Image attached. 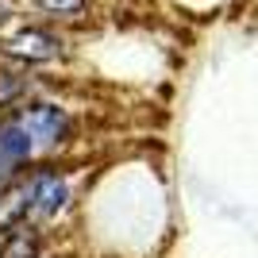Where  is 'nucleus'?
Listing matches in <instances>:
<instances>
[{
	"label": "nucleus",
	"mask_w": 258,
	"mask_h": 258,
	"mask_svg": "<svg viewBox=\"0 0 258 258\" xmlns=\"http://www.w3.org/2000/svg\"><path fill=\"white\" fill-rule=\"evenodd\" d=\"M23 85H27V81H23L20 74H0V104L16 100V97L23 93Z\"/></svg>",
	"instance_id": "nucleus-7"
},
{
	"label": "nucleus",
	"mask_w": 258,
	"mask_h": 258,
	"mask_svg": "<svg viewBox=\"0 0 258 258\" xmlns=\"http://www.w3.org/2000/svg\"><path fill=\"white\" fill-rule=\"evenodd\" d=\"M58 50H62L58 39H50L46 31H20L0 43V54L20 58V62H50V58H58Z\"/></svg>",
	"instance_id": "nucleus-2"
},
{
	"label": "nucleus",
	"mask_w": 258,
	"mask_h": 258,
	"mask_svg": "<svg viewBox=\"0 0 258 258\" xmlns=\"http://www.w3.org/2000/svg\"><path fill=\"white\" fill-rule=\"evenodd\" d=\"M8 16H12V4H8V0H0V23L8 20Z\"/></svg>",
	"instance_id": "nucleus-9"
},
{
	"label": "nucleus",
	"mask_w": 258,
	"mask_h": 258,
	"mask_svg": "<svg viewBox=\"0 0 258 258\" xmlns=\"http://www.w3.org/2000/svg\"><path fill=\"white\" fill-rule=\"evenodd\" d=\"M31 158V139L20 131V123H8V127H0V185L8 181L16 166Z\"/></svg>",
	"instance_id": "nucleus-3"
},
{
	"label": "nucleus",
	"mask_w": 258,
	"mask_h": 258,
	"mask_svg": "<svg viewBox=\"0 0 258 258\" xmlns=\"http://www.w3.org/2000/svg\"><path fill=\"white\" fill-rule=\"evenodd\" d=\"M35 4L54 12V16H77V12L85 8V0H35Z\"/></svg>",
	"instance_id": "nucleus-8"
},
{
	"label": "nucleus",
	"mask_w": 258,
	"mask_h": 258,
	"mask_svg": "<svg viewBox=\"0 0 258 258\" xmlns=\"http://www.w3.org/2000/svg\"><path fill=\"white\" fill-rule=\"evenodd\" d=\"M35 254H39V231L35 227H16L0 247V258H35Z\"/></svg>",
	"instance_id": "nucleus-6"
},
{
	"label": "nucleus",
	"mask_w": 258,
	"mask_h": 258,
	"mask_svg": "<svg viewBox=\"0 0 258 258\" xmlns=\"http://www.w3.org/2000/svg\"><path fill=\"white\" fill-rule=\"evenodd\" d=\"M31 208V185H4L0 189V231L20 227Z\"/></svg>",
	"instance_id": "nucleus-5"
},
{
	"label": "nucleus",
	"mask_w": 258,
	"mask_h": 258,
	"mask_svg": "<svg viewBox=\"0 0 258 258\" xmlns=\"http://www.w3.org/2000/svg\"><path fill=\"white\" fill-rule=\"evenodd\" d=\"M66 197H70V189H66V181L58 173H39L31 181V208L39 216H54L66 205Z\"/></svg>",
	"instance_id": "nucleus-4"
},
{
	"label": "nucleus",
	"mask_w": 258,
	"mask_h": 258,
	"mask_svg": "<svg viewBox=\"0 0 258 258\" xmlns=\"http://www.w3.org/2000/svg\"><path fill=\"white\" fill-rule=\"evenodd\" d=\"M20 131L31 139V147L35 143L50 147V143H58L66 135V112L54 104H31V108H23V116H20Z\"/></svg>",
	"instance_id": "nucleus-1"
}]
</instances>
